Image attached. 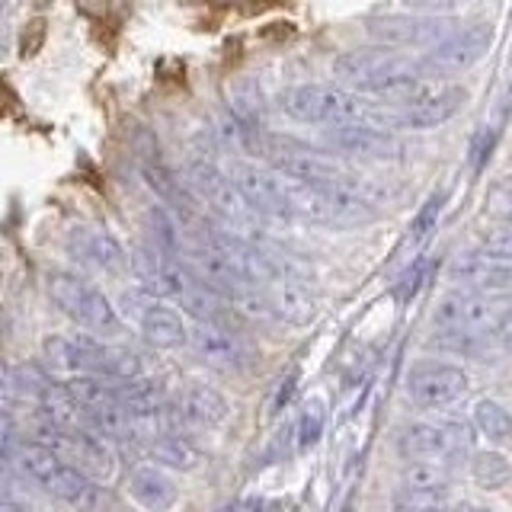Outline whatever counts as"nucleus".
<instances>
[{"instance_id":"obj_22","label":"nucleus","mask_w":512,"mask_h":512,"mask_svg":"<svg viewBox=\"0 0 512 512\" xmlns=\"http://www.w3.org/2000/svg\"><path fill=\"white\" fill-rule=\"evenodd\" d=\"M13 461H16V468H20V474L32 480L36 487H42L48 477L58 474L64 464H71L61 452H55L52 445L36 442V439H23V445L13 452Z\"/></svg>"},{"instance_id":"obj_21","label":"nucleus","mask_w":512,"mask_h":512,"mask_svg":"<svg viewBox=\"0 0 512 512\" xmlns=\"http://www.w3.org/2000/svg\"><path fill=\"white\" fill-rule=\"evenodd\" d=\"M42 368L45 375L58 381V384H68L74 378H87L84 372V349H80V333L74 336H45L42 340Z\"/></svg>"},{"instance_id":"obj_23","label":"nucleus","mask_w":512,"mask_h":512,"mask_svg":"<svg viewBox=\"0 0 512 512\" xmlns=\"http://www.w3.org/2000/svg\"><path fill=\"white\" fill-rule=\"evenodd\" d=\"M471 423L477 429V436H484L493 445H509L512 442V413L500 404V400L484 397L474 404Z\"/></svg>"},{"instance_id":"obj_8","label":"nucleus","mask_w":512,"mask_h":512,"mask_svg":"<svg viewBox=\"0 0 512 512\" xmlns=\"http://www.w3.org/2000/svg\"><path fill=\"white\" fill-rule=\"evenodd\" d=\"M471 93L461 84H432L426 80L423 87H416L413 93L400 96L397 103V125L404 128H439L445 122H452L458 112L468 106Z\"/></svg>"},{"instance_id":"obj_29","label":"nucleus","mask_w":512,"mask_h":512,"mask_svg":"<svg viewBox=\"0 0 512 512\" xmlns=\"http://www.w3.org/2000/svg\"><path fill=\"white\" fill-rule=\"evenodd\" d=\"M87 474L80 471V468H74V464H64V468L58 471V474H52L42 484V490L48 493V496H55V500H61V503H74L77 500V493L87 487Z\"/></svg>"},{"instance_id":"obj_20","label":"nucleus","mask_w":512,"mask_h":512,"mask_svg":"<svg viewBox=\"0 0 512 512\" xmlns=\"http://www.w3.org/2000/svg\"><path fill=\"white\" fill-rule=\"evenodd\" d=\"M228 413L231 410L224 394L205 381H192L180 394V400H176V410H173V416H180L189 426H221L228 420Z\"/></svg>"},{"instance_id":"obj_9","label":"nucleus","mask_w":512,"mask_h":512,"mask_svg":"<svg viewBox=\"0 0 512 512\" xmlns=\"http://www.w3.org/2000/svg\"><path fill=\"white\" fill-rule=\"evenodd\" d=\"M365 29L372 32L384 48H429L439 45L455 26L448 20H439L432 13H381L368 16Z\"/></svg>"},{"instance_id":"obj_36","label":"nucleus","mask_w":512,"mask_h":512,"mask_svg":"<svg viewBox=\"0 0 512 512\" xmlns=\"http://www.w3.org/2000/svg\"><path fill=\"white\" fill-rule=\"evenodd\" d=\"M448 512H490L487 506H477V503H468V500H464V503H455L452 509H448Z\"/></svg>"},{"instance_id":"obj_13","label":"nucleus","mask_w":512,"mask_h":512,"mask_svg":"<svg viewBox=\"0 0 512 512\" xmlns=\"http://www.w3.org/2000/svg\"><path fill=\"white\" fill-rule=\"evenodd\" d=\"M189 343L196 349V356L218 368V372H231V375H244L250 365V352L240 343V336L231 333L228 327H221L218 320H199L189 333Z\"/></svg>"},{"instance_id":"obj_38","label":"nucleus","mask_w":512,"mask_h":512,"mask_svg":"<svg viewBox=\"0 0 512 512\" xmlns=\"http://www.w3.org/2000/svg\"><path fill=\"white\" fill-rule=\"evenodd\" d=\"M426 512H448V509H426Z\"/></svg>"},{"instance_id":"obj_15","label":"nucleus","mask_w":512,"mask_h":512,"mask_svg":"<svg viewBox=\"0 0 512 512\" xmlns=\"http://www.w3.org/2000/svg\"><path fill=\"white\" fill-rule=\"evenodd\" d=\"M327 144L336 154L349 157H394L400 154V144L391 132H384L375 122H352V125H336L327 128Z\"/></svg>"},{"instance_id":"obj_5","label":"nucleus","mask_w":512,"mask_h":512,"mask_svg":"<svg viewBox=\"0 0 512 512\" xmlns=\"http://www.w3.org/2000/svg\"><path fill=\"white\" fill-rule=\"evenodd\" d=\"M477 429L464 420H416L397 432V448L407 461H445L474 455Z\"/></svg>"},{"instance_id":"obj_28","label":"nucleus","mask_w":512,"mask_h":512,"mask_svg":"<svg viewBox=\"0 0 512 512\" xmlns=\"http://www.w3.org/2000/svg\"><path fill=\"white\" fill-rule=\"evenodd\" d=\"M477 253L496 263H512V224L493 221L477 234Z\"/></svg>"},{"instance_id":"obj_25","label":"nucleus","mask_w":512,"mask_h":512,"mask_svg":"<svg viewBox=\"0 0 512 512\" xmlns=\"http://www.w3.org/2000/svg\"><path fill=\"white\" fill-rule=\"evenodd\" d=\"M327 432V407L324 400L311 397L295 416V426H292V442H295V452H311V448L324 439Z\"/></svg>"},{"instance_id":"obj_31","label":"nucleus","mask_w":512,"mask_h":512,"mask_svg":"<svg viewBox=\"0 0 512 512\" xmlns=\"http://www.w3.org/2000/svg\"><path fill=\"white\" fill-rule=\"evenodd\" d=\"M71 506L77 512H112V496H109V490H103V484L87 480V487L77 493V500Z\"/></svg>"},{"instance_id":"obj_26","label":"nucleus","mask_w":512,"mask_h":512,"mask_svg":"<svg viewBox=\"0 0 512 512\" xmlns=\"http://www.w3.org/2000/svg\"><path fill=\"white\" fill-rule=\"evenodd\" d=\"M471 477L477 480V487L500 490L512 480V464L500 452H474L471 455Z\"/></svg>"},{"instance_id":"obj_37","label":"nucleus","mask_w":512,"mask_h":512,"mask_svg":"<svg viewBox=\"0 0 512 512\" xmlns=\"http://www.w3.org/2000/svg\"><path fill=\"white\" fill-rule=\"evenodd\" d=\"M4 512H36V509H29V506L16 503V500H7V503H4Z\"/></svg>"},{"instance_id":"obj_14","label":"nucleus","mask_w":512,"mask_h":512,"mask_svg":"<svg viewBox=\"0 0 512 512\" xmlns=\"http://www.w3.org/2000/svg\"><path fill=\"white\" fill-rule=\"evenodd\" d=\"M263 295L269 304V317L282 320L288 327H304L311 324L317 314V301L311 295V288L301 279L288 276V272H279L263 285Z\"/></svg>"},{"instance_id":"obj_3","label":"nucleus","mask_w":512,"mask_h":512,"mask_svg":"<svg viewBox=\"0 0 512 512\" xmlns=\"http://www.w3.org/2000/svg\"><path fill=\"white\" fill-rule=\"evenodd\" d=\"M45 285H48V298H52L55 308L61 314H68L74 324H80L87 333H93V336H119L122 333V314L116 311V304H112L100 288L87 282L84 276L55 269V272H48Z\"/></svg>"},{"instance_id":"obj_2","label":"nucleus","mask_w":512,"mask_h":512,"mask_svg":"<svg viewBox=\"0 0 512 512\" xmlns=\"http://www.w3.org/2000/svg\"><path fill=\"white\" fill-rule=\"evenodd\" d=\"M276 103L288 119L301 125L336 128L352 122H372V112L359 100V93H352L343 84H292L279 90Z\"/></svg>"},{"instance_id":"obj_17","label":"nucleus","mask_w":512,"mask_h":512,"mask_svg":"<svg viewBox=\"0 0 512 512\" xmlns=\"http://www.w3.org/2000/svg\"><path fill=\"white\" fill-rule=\"evenodd\" d=\"M71 253L80 263L109 272V276H122L128 266V256L119 240L103 228H90V224H80L71 231Z\"/></svg>"},{"instance_id":"obj_34","label":"nucleus","mask_w":512,"mask_h":512,"mask_svg":"<svg viewBox=\"0 0 512 512\" xmlns=\"http://www.w3.org/2000/svg\"><path fill=\"white\" fill-rule=\"evenodd\" d=\"M423 276H426V263H423V260H416V263L407 269V279L400 282V301H407V298H413L416 292H420Z\"/></svg>"},{"instance_id":"obj_27","label":"nucleus","mask_w":512,"mask_h":512,"mask_svg":"<svg viewBox=\"0 0 512 512\" xmlns=\"http://www.w3.org/2000/svg\"><path fill=\"white\" fill-rule=\"evenodd\" d=\"M442 208H445V192H436V196H429L416 218L410 221V231H407V244L410 247H423L426 240L436 234L439 228V218H442Z\"/></svg>"},{"instance_id":"obj_19","label":"nucleus","mask_w":512,"mask_h":512,"mask_svg":"<svg viewBox=\"0 0 512 512\" xmlns=\"http://www.w3.org/2000/svg\"><path fill=\"white\" fill-rule=\"evenodd\" d=\"M128 493L138 509L144 512H170L176 506V484L173 477L160 468V464H138V468L128 474Z\"/></svg>"},{"instance_id":"obj_10","label":"nucleus","mask_w":512,"mask_h":512,"mask_svg":"<svg viewBox=\"0 0 512 512\" xmlns=\"http://www.w3.org/2000/svg\"><path fill=\"white\" fill-rule=\"evenodd\" d=\"M496 32L490 23H468V26H455L448 36L432 45L423 55L432 74H455V71H468L480 58H487L493 48Z\"/></svg>"},{"instance_id":"obj_30","label":"nucleus","mask_w":512,"mask_h":512,"mask_svg":"<svg viewBox=\"0 0 512 512\" xmlns=\"http://www.w3.org/2000/svg\"><path fill=\"white\" fill-rule=\"evenodd\" d=\"M484 215L493 221L512 224V173L490 183L487 196H484Z\"/></svg>"},{"instance_id":"obj_7","label":"nucleus","mask_w":512,"mask_h":512,"mask_svg":"<svg viewBox=\"0 0 512 512\" xmlns=\"http://www.w3.org/2000/svg\"><path fill=\"white\" fill-rule=\"evenodd\" d=\"M407 400L410 407L423 413H439L455 407L458 400L468 394V375L461 365L439 362V359H423L407 372Z\"/></svg>"},{"instance_id":"obj_33","label":"nucleus","mask_w":512,"mask_h":512,"mask_svg":"<svg viewBox=\"0 0 512 512\" xmlns=\"http://www.w3.org/2000/svg\"><path fill=\"white\" fill-rule=\"evenodd\" d=\"M404 4L413 13H432V16H439V13H455L461 7H468L471 0H404Z\"/></svg>"},{"instance_id":"obj_18","label":"nucleus","mask_w":512,"mask_h":512,"mask_svg":"<svg viewBox=\"0 0 512 512\" xmlns=\"http://www.w3.org/2000/svg\"><path fill=\"white\" fill-rule=\"evenodd\" d=\"M135 164L144 176V183H148L160 199L170 202V205H180L183 212H189L186 208V196L183 189L176 186V176L170 170V164L164 160V151H160V144L151 132H138L135 135Z\"/></svg>"},{"instance_id":"obj_12","label":"nucleus","mask_w":512,"mask_h":512,"mask_svg":"<svg viewBox=\"0 0 512 512\" xmlns=\"http://www.w3.org/2000/svg\"><path fill=\"white\" fill-rule=\"evenodd\" d=\"M231 176H234V186L240 189L244 202L253 208V215L272 218V221H292L285 176L279 170H266L256 164H237Z\"/></svg>"},{"instance_id":"obj_35","label":"nucleus","mask_w":512,"mask_h":512,"mask_svg":"<svg viewBox=\"0 0 512 512\" xmlns=\"http://www.w3.org/2000/svg\"><path fill=\"white\" fill-rule=\"evenodd\" d=\"M496 340H500L506 349H512V311L506 314V320L500 324V330H496Z\"/></svg>"},{"instance_id":"obj_24","label":"nucleus","mask_w":512,"mask_h":512,"mask_svg":"<svg viewBox=\"0 0 512 512\" xmlns=\"http://www.w3.org/2000/svg\"><path fill=\"white\" fill-rule=\"evenodd\" d=\"M151 461L170 471H192L199 464V452L180 432H164V436L151 442Z\"/></svg>"},{"instance_id":"obj_1","label":"nucleus","mask_w":512,"mask_h":512,"mask_svg":"<svg viewBox=\"0 0 512 512\" xmlns=\"http://www.w3.org/2000/svg\"><path fill=\"white\" fill-rule=\"evenodd\" d=\"M333 77L352 93L400 100V96L423 87L436 74L429 71V64L423 58H410L394 52V48L375 45V48H349V52L336 55Z\"/></svg>"},{"instance_id":"obj_6","label":"nucleus","mask_w":512,"mask_h":512,"mask_svg":"<svg viewBox=\"0 0 512 512\" xmlns=\"http://www.w3.org/2000/svg\"><path fill=\"white\" fill-rule=\"evenodd\" d=\"M125 317L132 320L135 330L141 333V340L154 346V349H180L189 343V327L183 314L173 308V304L160 301L151 288H135V292H125L122 298Z\"/></svg>"},{"instance_id":"obj_16","label":"nucleus","mask_w":512,"mask_h":512,"mask_svg":"<svg viewBox=\"0 0 512 512\" xmlns=\"http://www.w3.org/2000/svg\"><path fill=\"white\" fill-rule=\"evenodd\" d=\"M455 285L471 288V292H484V295H512V263H496L487 256L464 253L448 269Z\"/></svg>"},{"instance_id":"obj_32","label":"nucleus","mask_w":512,"mask_h":512,"mask_svg":"<svg viewBox=\"0 0 512 512\" xmlns=\"http://www.w3.org/2000/svg\"><path fill=\"white\" fill-rule=\"evenodd\" d=\"M298 384H301V372H298V368H288V372L282 375V381H279L276 394H272V413H282L288 404H292L295 394H298Z\"/></svg>"},{"instance_id":"obj_11","label":"nucleus","mask_w":512,"mask_h":512,"mask_svg":"<svg viewBox=\"0 0 512 512\" xmlns=\"http://www.w3.org/2000/svg\"><path fill=\"white\" fill-rule=\"evenodd\" d=\"M452 487V464L445 461H410L400 474V490L394 493L397 512L442 509Z\"/></svg>"},{"instance_id":"obj_4","label":"nucleus","mask_w":512,"mask_h":512,"mask_svg":"<svg viewBox=\"0 0 512 512\" xmlns=\"http://www.w3.org/2000/svg\"><path fill=\"white\" fill-rule=\"evenodd\" d=\"M512 311L509 295H484L471 288L445 292L432 308V327L436 333H480L496 336L506 314Z\"/></svg>"}]
</instances>
